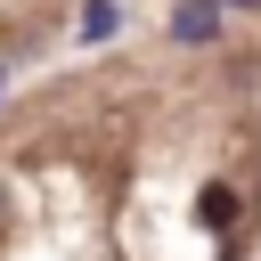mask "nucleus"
Wrapping results in <instances>:
<instances>
[{"label":"nucleus","mask_w":261,"mask_h":261,"mask_svg":"<svg viewBox=\"0 0 261 261\" xmlns=\"http://www.w3.org/2000/svg\"><path fill=\"white\" fill-rule=\"evenodd\" d=\"M171 33H179V41H212V33H220V0H179Z\"/></svg>","instance_id":"f257e3e1"},{"label":"nucleus","mask_w":261,"mask_h":261,"mask_svg":"<svg viewBox=\"0 0 261 261\" xmlns=\"http://www.w3.org/2000/svg\"><path fill=\"white\" fill-rule=\"evenodd\" d=\"M106 33H114V0H90L82 8V41H106Z\"/></svg>","instance_id":"f03ea898"},{"label":"nucleus","mask_w":261,"mask_h":261,"mask_svg":"<svg viewBox=\"0 0 261 261\" xmlns=\"http://www.w3.org/2000/svg\"><path fill=\"white\" fill-rule=\"evenodd\" d=\"M220 8H261V0H220Z\"/></svg>","instance_id":"7ed1b4c3"}]
</instances>
